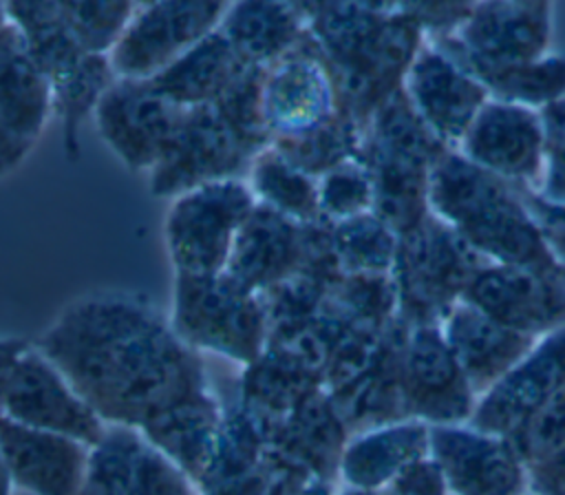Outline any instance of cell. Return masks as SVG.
<instances>
[{
    "label": "cell",
    "instance_id": "6da1fadb",
    "mask_svg": "<svg viewBox=\"0 0 565 495\" xmlns=\"http://www.w3.org/2000/svg\"><path fill=\"white\" fill-rule=\"evenodd\" d=\"M35 347L108 426L132 429L141 438L216 400L199 354L130 296L75 301Z\"/></svg>",
    "mask_w": 565,
    "mask_h": 495
},
{
    "label": "cell",
    "instance_id": "7a4b0ae2",
    "mask_svg": "<svg viewBox=\"0 0 565 495\" xmlns=\"http://www.w3.org/2000/svg\"><path fill=\"white\" fill-rule=\"evenodd\" d=\"M428 210L483 261L565 278L516 186L486 172L459 150L433 166Z\"/></svg>",
    "mask_w": 565,
    "mask_h": 495
},
{
    "label": "cell",
    "instance_id": "3957f363",
    "mask_svg": "<svg viewBox=\"0 0 565 495\" xmlns=\"http://www.w3.org/2000/svg\"><path fill=\"white\" fill-rule=\"evenodd\" d=\"M324 46L355 80L353 97L375 113L402 91L404 75L426 35L406 4H333L322 7Z\"/></svg>",
    "mask_w": 565,
    "mask_h": 495
},
{
    "label": "cell",
    "instance_id": "277c9868",
    "mask_svg": "<svg viewBox=\"0 0 565 495\" xmlns=\"http://www.w3.org/2000/svg\"><path fill=\"white\" fill-rule=\"evenodd\" d=\"M448 148L424 126L404 91L388 97L371 119L366 166L373 181V212L397 234L415 228L428 210L433 166Z\"/></svg>",
    "mask_w": 565,
    "mask_h": 495
},
{
    "label": "cell",
    "instance_id": "5b68a950",
    "mask_svg": "<svg viewBox=\"0 0 565 495\" xmlns=\"http://www.w3.org/2000/svg\"><path fill=\"white\" fill-rule=\"evenodd\" d=\"M486 263L446 223L428 212L415 228L399 234L397 241L391 270L397 318L408 327L441 325Z\"/></svg>",
    "mask_w": 565,
    "mask_h": 495
},
{
    "label": "cell",
    "instance_id": "8992f818",
    "mask_svg": "<svg viewBox=\"0 0 565 495\" xmlns=\"http://www.w3.org/2000/svg\"><path fill=\"white\" fill-rule=\"evenodd\" d=\"M172 331L196 354L210 351L234 362L260 358L267 320L256 292L227 272L212 276L177 274Z\"/></svg>",
    "mask_w": 565,
    "mask_h": 495
},
{
    "label": "cell",
    "instance_id": "52a82bcc",
    "mask_svg": "<svg viewBox=\"0 0 565 495\" xmlns=\"http://www.w3.org/2000/svg\"><path fill=\"white\" fill-rule=\"evenodd\" d=\"M256 206L252 188L234 177L179 192L166 219V241L177 274H223L234 241Z\"/></svg>",
    "mask_w": 565,
    "mask_h": 495
},
{
    "label": "cell",
    "instance_id": "ba28073f",
    "mask_svg": "<svg viewBox=\"0 0 565 495\" xmlns=\"http://www.w3.org/2000/svg\"><path fill=\"white\" fill-rule=\"evenodd\" d=\"M550 38V2H472L452 31L426 40L483 82L547 55Z\"/></svg>",
    "mask_w": 565,
    "mask_h": 495
},
{
    "label": "cell",
    "instance_id": "9c48e42d",
    "mask_svg": "<svg viewBox=\"0 0 565 495\" xmlns=\"http://www.w3.org/2000/svg\"><path fill=\"white\" fill-rule=\"evenodd\" d=\"M225 2H148L137 4L128 27L108 53L117 80H152L214 33Z\"/></svg>",
    "mask_w": 565,
    "mask_h": 495
},
{
    "label": "cell",
    "instance_id": "30bf717a",
    "mask_svg": "<svg viewBox=\"0 0 565 495\" xmlns=\"http://www.w3.org/2000/svg\"><path fill=\"white\" fill-rule=\"evenodd\" d=\"M188 110L161 95L150 80H115L93 115L99 135L124 164L157 170L181 135Z\"/></svg>",
    "mask_w": 565,
    "mask_h": 495
},
{
    "label": "cell",
    "instance_id": "8fae6325",
    "mask_svg": "<svg viewBox=\"0 0 565 495\" xmlns=\"http://www.w3.org/2000/svg\"><path fill=\"white\" fill-rule=\"evenodd\" d=\"M0 415L24 426L66 435L90 449L108 431V424L35 345H29L18 358L2 396Z\"/></svg>",
    "mask_w": 565,
    "mask_h": 495
},
{
    "label": "cell",
    "instance_id": "7c38bea8",
    "mask_svg": "<svg viewBox=\"0 0 565 495\" xmlns=\"http://www.w3.org/2000/svg\"><path fill=\"white\" fill-rule=\"evenodd\" d=\"M402 413L428 426L468 424L477 393L450 351L441 325L411 327L399 373Z\"/></svg>",
    "mask_w": 565,
    "mask_h": 495
},
{
    "label": "cell",
    "instance_id": "4fadbf2b",
    "mask_svg": "<svg viewBox=\"0 0 565 495\" xmlns=\"http://www.w3.org/2000/svg\"><path fill=\"white\" fill-rule=\"evenodd\" d=\"M430 457L450 495H527L530 477L508 438L470 424L430 426Z\"/></svg>",
    "mask_w": 565,
    "mask_h": 495
},
{
    "label": "cell",
    "instance_id": "5bb4252c",
    "mask_svg": "<svg viewBox=\"0 0 565 495\" xmlns=\"http://www.w3.org/2000/svg\"><path fill=\"white\" fill-rule=\"evenodd\" d=\"M402 91L424 126L457 150L477 113L488 104L486 86L428 40L413 57Z\"/></svg>",
    "mask_w": 565,
    "mask_h": 495
},
{
    "label": "cell",
    "instance_id": "9a60e30c",
    "mask_svg": "<svg viewBox=\"0 0 565 495\" xmlns=\"http://www.w3.org/2000/svg\"><path fill=\"white\" fill-rule=\"evenodd\" d=\"M461 301L530 338H543L565 325V278L525 267L481 265Z\"/></svg>",
    "mask_w": 565,
    "mask_h": 495
},
{
    "label": "cell",
    "instance_id": "2e32d148",
    "mask_svg": "<svg viewBox=\"0 0 565 495\" xmlns=\"http://www.w3.org/2000/svg\"><path fill=\"white\" fill-rule=\"evenodd\" d=\"M565 389V325L534 347L486 393L479 396L470 426L501 438L512 435Z\"/></svg>",
    "mask_w": 565,
    "mask_h": 495
},
{
    "label": "cell",
    "instance_id": "e0dca14e",
    "mask_svg": "<svg viewBox=\"0 0 565 495\" xmlns=\"http://www.w3.org/2000/svg\"><path fill=\"white\" fill-rule=\"evenodd\" d=\"M486 172L536 188L543 175V124L534 108L488 99L457 148Z\"/></svg>",
    "mask_w": 565,
    "mask_h": 495
},
{
    "label": "cell",
    "instance_id": "ac0fdd59",
    "mask_svg": "<svg viewBox=\"0 0 565 495\" xmlns=\"http://www.w3.org/2000/svg\"><path fill=\"white\" fill-rule=\"evenodd\" d=\"M335 106V80L313 55L289 53L263 75V126L287 139H305L329 126L338 119Z\"/></svg>",
    "mask_w": 565,
    "mask_h": 495
},
{
    "label": "cell",
    "instance_id": "d6986e66",
    "mask_svg": "<svg viewBox=\"0 0 565 495\" xmlns=\"http://www.w3.org/2000/svg\"><path fill=\"white\" fill-rule=\"evenodd\" d=\"M0 453L13 486L31 495H77L90 446L0 415Z\"/></svg>",
    "mask_w": 565,
    "mask_h": 495
},
{
    "label": "cell",
    "instance_id": "ffe728a7",
    "mask_svg": "<svg viewBox=\"0 0 565 495\" xmlns=\"http://www.w3.org/2000/svg\"><path fill=\"white\" fill-rule=\"evenodd\" d=\"M441 334L477 398L499 382L539 340L494 323L463 301L444 318Z\"/></svg>",
    "mask_w": 565,
    "mask_h": 495
},
{
    "label": "cell",
    "instance_id": "44dd1931",
    "mask_svg": "<svg viewBox=\"0 0 565 495\" xmlns=\"http://www.w3.org/2000/svg\"><path fill=\"white\" fill-rule=\"evenodd\" d=\"M430 426L397 420L358 431L344 446L338 475L351 488H386L413 460L428 455Z\"/></svg>",
    "mask_w": 565,
    "mask_h": 495
},
{
    "label": "cell",
    "instance_id": "7402d4cb",
    "mask_svg": "<svg viewBox=\"0 0 565 495\" xmlns=\"http://www.w3.org/2000/svg\"><path fill=\"white\" fill-rule=\"evenodd\" d=\"M51 113V82L29 53L20 31L7 22L0 31V124L33 146Z\"/></svg>",
    "mask_w": 565,
    "mask_h": 495
},
{
    "label": "cell",
    "instance_id": "603a6c76",
    "mask_svg": "<svg viewBox=\"0 0 565 495\" xmlns=\"http://www.w3.org/2000/svg\"><path fill=\"white\" fill-rule=\"evenodd\" d=\"M300 236L294 219L278 214L267 206H256L241 228L225 272L256 292L287 274L300 256Z\"/></svg>",
    "mask_w": 565,
    "mask_h": 495
},
{
    "label": "cell",
    "instance_id": "cb8c5ba5",
    "mask_svg": "<svg viewBox=\"0 0 565 495\" xmlns=\"http://www.w3.org/2000/svg\"><path fill=\"white\" fill-rule=\"evenodd\" d=\"M245 62L216 29L163 73L152 77L154 88L183 108L210 106L238 80Z\"/></svg>",
    "mask_w": 565,
    "mask_h": 495
},
{
    "label": "cell",
    "instance_id": "d4e9b609",
    "mask_svg": "<svg viewBox=\"0 0 565 495\" xmlns=\"http://www.w3.org/2000/svg\"><path fill=\"white\" fill-rule=\"evenodd\" d=\"M218 29L245 64L260 66L289 55L300 35V18L287 4L243 2L227 7Z\"/></svg>",
    "mask_w": 565,
    "mask_h": 495
},
{
    "label": "cell",
    "instance_id": "484cf974",
    "mask_svg": "<svg viewBox=\"0 0 565 495\" xmlns=\"http://www.w3.org/2000/svg\"><path fill=\"white\" fill-rule=\"evenodd\" d=\"M249 188L256 201L260 199L263 206L287 219L307 221L320 212L318 181H313L309 172L296 166L285 152H260L252 166Z\"/></svg>",
    "mask_w": 565,
    "mask_h": 495
},
{
    "label": "cell",
    "instance_id": "4316f807",
    "mask_svg": "<svg viewBox=\"0 0 565 495\" xmlns=\"http://www.w3.org/2000/svg\"><path fill=\"white\" fill-rule=\"evenodd\" d=\"M397 241L399 234L373 210L338 221L331 234L335 261L351 276L391 274L397 254Z\"/></svg>",
    "mask_w": 565,
    "mask_h": 495
},
{
    "label": "cell",
    "instance_id": "83f0119b",
    "mask_svg": "<svg viewBox=\"0 0 565 495\" xmlns=\"http://www.w3.org/2000/svg\"><path fill=\"white\" fill-rule=\"evenodd\" d=\"M490 99L541 110L565 95V55L547 53L481 82Z\"/></svg>",
    "mask_w": 565,
    "mask_h": 495
},
{
    "label": "cell",
    "instance_id": "f1b7e54d",
    "mask_svg": "<svg viewBox=\"0 0 565 495\" xmlns=\"http://www.w3.org/2000/svg\"><path fill=\"white\" fill-rule=\"evenodd\" d=\"M117 75L108 55H86L68 75L53 84V113L62 117L68 152L75 148L79 122L95 113L104 93L115 84Z\"/></svg>",
    "mask_w": 565,
    "mask_h": 495
},
{
    "label": "cell",
    "instance_id": "f546056e",
    "mask_svg": "<svg viewBox=\"0 0 565 495\" xmlns=\"http://www.w3.org/2000/svg\"><path fill=\"white\" fill-rule=\"evenodd\" d=\"M141 435L132 429L108 426L90 449L88 468L77 495H135V455Z\"/></svg>",
    "mask_w": 565,
    "mask_h": 495
},
{
    "label": "cell",
    "instance_id": "4dcf8cb0",
    "mask_svg": "<svg viewBox=\"0 0 565 495\" xmlns=\"http://www.w3.org/2000/svg\"><path fill=\"white\" fill-rule=\"evenodd\" d=\"M77 44L93 55H108L128 27L135 2H60Z\"/></svg>",
    "mask_w": 565,
    "mask_h": 495
},
{
    "label": "cell",
    "instance_id": "1f68e13d",
    "mask_svg": "<svg viewBox=\"0 0 565 495\" xmlns=\"http://www.w3.org/2000/svg\"><path fill=\"white\" fill-rule=\"evenodd\" d=\"M373 201V181L362 159H347L322 172L318 181V208L335 223L371 212Z\"/></svg>",
    "mask_w": 565,
    "mask_h": 495
},
{
    "label": "cell",
    "instance_id": "d6a6232c",
    "mask_svg": "<svg viewBox=\"0 0 565 495\" xmlns=\"http://www.w3.org/2000/svg\"><path fill=\"white\" fill-rule=\"evenodd\" d=\"M525 468L565 444V389L534 413L521 429L508 435Z\"/></svg>",
    "mask_w": 565,
    "mask_h": 495
},
{
    "label": "cell",
    "instance_id": "836d02e7",
    "mask_svg": "<svg viewBox=\"0 0 565 495\" xmlns=\"http://www.w3.org/2000/svg\"><path fill=\"white\" fill-rule=\"evenodd\" d=\"M135 495H199L196 482L143 438L135 455Z\"/></svg>",
    "mask_w": 565,
    "mask_h": 495
},
{
    "label": "cell",
    "instance_id": "e575fe53",
    "mask_svg": "<svg viewBox=\"0 0 565 495\" xmlns=\"http://www.w3.org/2000/svg\"><path fill=\"white\" fill-rule=\"evenodd\" d=\"M543 124V175L534 190L550 201H565V95L539 110Z\"/></svg>",
    "mask_w": 565,
    "mask_h": 495
},
{
    "label": "cell",
    "instance_id": "d590c367",
    "mask_svg": "<svg viewBox=\"0 0 565 495\" xmlns=\"http://www.w3.org/2000/svg\"><path fill=\"white\" fill-rule=\"evenodd\" d=\"M519 188V186H516ZM521 199L534 219L547 250L565 270V201H550L534 188H519Z\"/></svg>",
    "mask_w": 565,
    "mask_h": 495
},
{
    "label": "cell",
    "instance_id": "8d00e7d4",
    "mask_svg": "<svg viewBox=\"0 0 565 495\" xmlns=\"http://www.w3.org/2000/svg\"><path fill=\"white\" fill-rule=\"evenodd\" d=\"M386 488L395 495H450L446 477L430 453L404 466Z\"/></svg>",
    "mask_w": 565,
    "mask_h": 495
},
{
    "label": "cell",
    "instance_id": "74e56055",
    "mask_svg": "<svg viewBox=\"0 0 565 495\" xmlns=\"http://www.w3.org/2000/svg\"><path fill=\"white\" fill-rule=\"evenodd\" d=\"M532 495H565V444L527 466Z\"/></svg>",
    "mask_w": 565,
    "mask_h": 495
},
{
    "label": "cell",
    "instance_id": "f35d334b",
    "mask_svg": "<svg viewBox=\"0 0 565 495\" xmlns=\"http://www.w3.org/2000/svg\"><path fill=\"white\" fill-rule=\"evenodd\" d=\"M265 477L254 468L241 477H232L205 488V495H269Z\"/></svg>",
    "mask_w": 565,
    "mask_h": 495
},
{
    "label": "cell",
    "instance_id": "ab89813d",
    "mask_svg": "<svg viewBox=\"0 0 565 495\" xmlns=\"http://www.w3.org/2000/svg\"><path fill=\"white\" fill-rule=\"evenodd\" d=\"M29 349V343L22 338H0V409L2 396L9 382V376L18 362V358Z\"/></svg>",
    "mask_w": 565,
    "mask_h": 495
},
{
    "label": "cell",
    "instance_id": "60d3db41",
    "mask_svg": "<svg viewBox=\"0 0 565 495\" xmlns=\"http://www.w3.org/2000/svg\"><path fill=\"white\" fill-rule=\"evenodd\" d=\"M29 148L31 144L20 141L0 124V177L20 164L29 152Z\"/></svg>",
    "mask_w": 565,
    "mask_h": 495
},
{
    "label": "cell",
    "instance_id": "b9f144b4",
    "mask_svg": "<svg viewBox=\"0 0 565 495\" xmlns=\"http://www.w3.org/2000/svg\"><path fill=\"white\" fill-rule=\"evenodd\" d=\"M298 495H333V488H331V482L313 480V482H309Z\"/></svg>",
    "mask_w": 565,
    "mask_h": 495
},
{
    "label": "cell",
    "instance_id": "7bdbcfd3",
    "mask_svg": "<svg viewBox=\"0 0 565 495\" xmlns=\"http://www.w3.org/2000/svg\"><path fill=\"white\" fill-rule=\"evenodd\" d=\"M335 495H395V493L388 491V488H351V486H344Z\"/></svg>",
    "mask_w": 565,
    "mask_h": 495
},
{
    "label": "cell",
    "instance_id": "ee69618b",
    "mask_svg": "<svg viewBox=\"0 0 565 495\" xmlns=\"http://www.w3.org/2000/svg\"><path fill=\"white\" fill-rule=\"evenodd\" d=\"M11 488H13V482H11L9 468L4 464V457L0 453V495H11Z\"/></svg>",
    "mask_w": 565,
    "mask_h": 495
},
{
    "label": "cell",
    "instance_id": "f6af8a7d",
    "mask_svg": "<svg viewBox=\"0 0 565 495\" xmlns=\"http://www.w3.org/2000/svg\"><path fill=\"white\" fill-rule=\"evenodd\" d=\"M7 22H9V18H7V9H4V4H0V31L7 27Z\"/></svg>",
    "mask_w": 565,
    "mask_h": 495
},
{
    "label": "cell",
    "instance_id": "bcb514c9",
    "mask_svg": "<svg viewBox=\"0 0 565 495\" xmlns=\"http://www.w3.org/2000/svg\"><path fill=\"white\" fill-rule=\"evenodd\" d=\"M527 495H532V493H527Z\"/></svg>",
    "mask_w": 565,
    "mask_h": 495
}]
</instances>
